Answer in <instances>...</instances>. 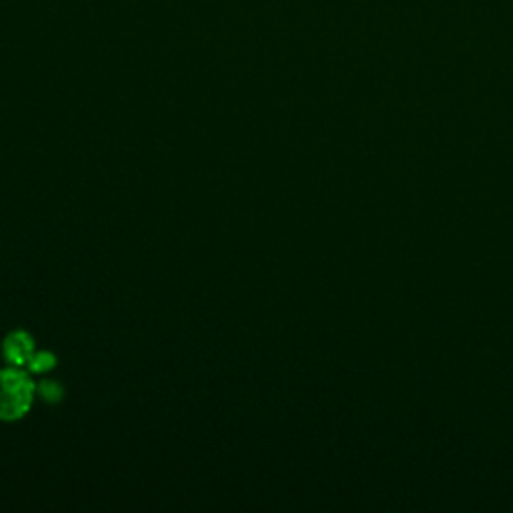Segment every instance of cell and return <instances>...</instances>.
<instances>
[{"label": "cell", "mask_w": 513, "mask_h": 513, "mask_svg": "<svg viewBox=\"0 0 513 513\" xmlns=\"http://www.w3.org/2000/svg\"><path fill=\"white\" fill-rule=\"evenodd\" d=\"M22 367H4L0 369V419L17 421L24 417L30 407L37 387L30 377L21 371Z\"/></svg>", "instance_id": "6da1fadb"}, {"label": "cell", "mask_w": 513, "mask_h": 513, "mask_svg": "<svg viewBox=\"0 0 513 513\" xmlns=\"http://www.w3.org/2000/svg\"><path fill=\"white\" fill-rule=\"evenodd\" d=\"M35 341L26 331H12L6 335L2 343V355L8 365L12 367H26L30 357L35 355Z\"/></svg>", "instance_id": "7a4b0ae2"}, {"label": "cell", "mask_w": 513, "mask_h": 513, "mask_svg": "<svg viewBox=\"0 0 513 513\" xmlns=\"http://www.w3.org/2000/svg\"><path fill=\"white\" fill-rule=\"evenodd\" d=\"M57 365V357L50 351H35V355L28 361V369L32 373H46Z\"/></svg>", "instance_id": "3957f363"}, {"label": "cell", "mask_w": 513, "mask_h": 513, "mask_svg": "<svg viewBox=\"0 0 513 513\" xmlns=\"http://www.w3.org/2000/svg\"><path fill=\"white\" fill-rule=\"evenodd\" d=\"M39 395L42 397V401L46 403H59L64 395V389L59 381H42L39 385Z\"/></svg>", "instance_id": "277c9868"}]
</instances>
